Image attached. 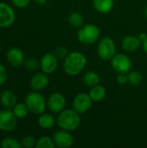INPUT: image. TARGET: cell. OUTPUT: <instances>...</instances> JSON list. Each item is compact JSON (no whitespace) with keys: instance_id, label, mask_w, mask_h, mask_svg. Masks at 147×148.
<instances>
[{"instance_id":"cell-1","label":"cell","mask_w":147,"mask_h":148,"mask_svg":"<svg viewBox=\"0 0 147 148\" xmlns=\"http://www.w3.org/2000/svg\"><path fill=\"white\" fill-rule=\"evenodd\" d=\"M88 63L87 57L80 51H72L64 59L63 69L68 75L75 76L80 75Z\"/></svg>"},{"instance_id":"cell-2","label":"cell","mask_w":147,"mask_h":148,"mask_svg":"<svg viewBox=\"0 0 147 148\" xmlns=\"http://www.w3.org/2000/svg\"><path fill=\"white\" fill-rule=\"evenodd\" d=\"M81 114L77 113L74 108L64 109L57 117V124L61 129L67 130L69 132L76 130L81 125Z\"/></svg>"},{"instance_id":"cell-3","label":"cell","mask_w":147,"mask_h":148,"mask_svg":"<svg viewBox=\"0 0 147 148\" xmlns=\"http://www.w3.org/2000/svg\"><path fill=\"white\" fill-rule=\"evenodd\" d=\"M101 35L98 26L93 23L83 24L77 31V38L79 42L84 45H91L95 43Z\"/></svg>"},{"instance_id":"cell-4","label":"cell","mask_w":147,"mask_h":148,"mask_svg":"<svg viewBox=\"0 0 147 148\" xmlns=\"http://www.w3.org/2000/svg\"><path fill=\"white\" fill-rule=\"evenodd\" d=\"M24 102L27 105L29 113L36 115H40L44 113L47 107V101L44 96L38 91L35 90L26 95Z\"/></svg>"},{"instance_id":"cell-5","label":"cell","mask_w":147,"mask_h":148,"mask_svg":"<svg viewBox=\"0 0 147 148\" xmlns=\"http://www.w3.org/2000/svg\"><path fill=\"white\" fill-rule=\"evenodd\" d=\"M97 54L103 61H110L116 54V44L114 41L108 37L101 38L97 45Z\"/></svg>"},{"instance_id":"cell-6","label":"cell","mask_w":147,"mask_h":148,"mask_svg":"<svg viewBox=\"0 0 147 148\" xmlns=\"http://www.w3.org/2000/svg\"><path fill=\"white\" fill-rule=\"evenodd\" d=\"M110 62L113 69L118 74H127L132 69V61L130 57L124 53H116L114 56L110 60Z\"/></svg>"},{"instance_id":"cell-7","label":"cell","mask_w":147,"mask_h":148,"mask_svg":"<svg viewBox=\"0 0 147 148\" xmlns=\"http://www.w3.org/2000/svg\"><path fill=\"white\" fill-rule=\"evenodd\" d=\"M18 119L14 114L12 109L5 108L0 110V131L11 132L16 129Z\"/></svg>"},{"instance_id":"cell-8","label":"cell","mask_w":147,"mask_h":148,"mask_svg":"<svg viewBox=\"0 0 147 148\" xmlns=\"http://www.w3.org/2000/svg\"><path fill=\"white\" fill-rule=\"evenodd\" d=\"M93 100L91 99L89 94L80 93L77 94L72 102L73 108L80 114H84L88 112L93 105Z\"/></svg>"},{"instance_id":"cell-9","label":"cell","mask_w":147,"mask_h":148,"mask_svg":"<svg viewBox=\"0 0 147 148\" xmlns=\"http://www.w3.org/2000/svg\"><path fill=\"white\" fill-rule=\"evenodd\" d=\"M16 19V13L9 4L0 3V28H8L11 26Z\"/></svg>"},{"instance_id":"cell-10","label":"cell","mask_w":147,"mask_h":148,"mask_svg":"<svg viewBox=\"0 0 147 148\" xmlns=\"http://www.w3.org/2000/svg\"><path fill=\"white\" fill-rule=\"evenodd\" d=\"M58 58L54 53H46L40 60V68L42 72L50 75L55 72L58 68Z\"/></svg>"},{"instance_id":"cell-11","label":"cell","mask_w":147,"mask_h":148,"mask_svg":"<svg viewBox=\"0 0 147 148\" xmlns=\"http://www.w3.org/2000/svg\"><path fill=\"white\" fill-rule=\"evenodd\" d=\"M47 107L52 113H61L66 107L65 96L59 92L51 94L47 101Z\"/></svg>"},{"instance_id":"cell-12","label":"cell","mask_w":147,"mask_h":148,"mask_svg":"<svg viewBox=\"0 0 147 148\" xmlns=\"http://www.w3.org/2000/svg\"><path fill=\"white\" fill-rule=\"evenodd\" d=\"M53 140L55 147L60 148H68L74 144V137L69 131L58 130L53 135Z\"/></svg>"},{"instance_id":"cell-13","label":"cell","mask_w":147,"mask_h":148,"mask_svg":"<svg viewBox=\"0 0 147 148\" xmlns=\"http://www.w3.org/2000/svg\"><path fill=\"white\" fill-rule=\"evenodd\" d=\"M140 47H142V42L138 36H126L121 42V48L126 53H135L140 49Z\"/></svg>"},{"instance_id":"cell-14","label":"cell","mask_w":147,"mask_h":148,"mask_svg":"<svg viewBox=\"0 0 147 148\" xmlns=\"http://www.w3.org/2000/svg\"><path fill=\"white\" fill-rule=\"evenodd\" d=\"M6 60L12 67H20L24 63L25 57L22 49L18 48H10L6 54Z\"/></svg>"},{"instance_id":"cell-15","label":"cell","mask_w":147,"mask_h":148,"mask_svg":"<svg viewBox=\"0 0 147 148\" xmlns=\"http://www.w3.org/2000/svg\"><path fill=\"white\" fill-rule=\"evenodd\" d=\"M49 83V80L48 77V75L41 72V73H36L35 74L29 82L30 87L33 90L35 91H41L43 90L48 87Z\"/></svg>"},{"instance_id":"cell-16","label":"cell","mask_w":147,"mask_h":148,"mask_svg":"<svg viewBox=\"0 0 147 148\" xmlns=\"http://www.w3.org/2000/svg\"><path fill=\"white\" fill-rule=\"evenodd\" d=\"M0 102L4 108L12 109L13 107L17 103L16 95L12 90H4L0 95Z\"/></svg>"},{"instance_id":"cell-17","label":"cell","mask_w":147,"mask_h":148,"mask_svg":"<svg viewBox=\"0 0 147 148\" xmlns=\"http://www.w3.org/2000/svg\"><path fill=\"white\" fill-rule=\"evenodd\" d=\"M93 5L96 11L101 14L110 12L114 5L113 0H93Z\"/></svg>"},{"instance_id":"cell-18","label":"cell","mask_w":147,"mask_h":148,"mask_svg":"<svg viewBox=\"0 0 147 148\" xmlns=\"http://www.w3.org/2000/svg\"><path fill=\"white\" fill-rule=\"evenodd\" d=\"M88 94L94 102H100V101H102L106 98L107 89L104 86L99 84L91 88Z\"/></svg>"},{"instance_id":"cell-19","label":"cell","mask_w":147,"mask_h":148,"mask_svg":"<svg viewBox=\"0 0 147 148\" xmlns=\"http://www.w3.org/2000/svg\"><path fill=\"white\" fill-rule=\"evenodd\" d=\"M55 119L50 114H41L38 118V125L41 128L48 130L52 128L55 124Z\"/></svg>"},{"instance_id":"cell-20","label":"cell","mask_w":147,"mask_h":148,"mask_svg":"<svg viewBox=\"0 0 147 148\" xmlns=\"http://www.w3.org/2000/svg\"><path fill=\"white\" fill-rule=\"evenodd\" d=\"M101 82L100 75L95 71H88L83 76V82L88 88H93L96 85H99Z\"/></svg>"},{"instance_id":"cell-21","label":"cell","mask_w":147,"mask_h":148,"mask_svg":"<svg viewBox=\"0 0 147 148\" xmlns=\"http://www.w3.org/2000/svg\"><path fill=\"white\" fill-rule=\"evenodd\" d=\"M68 23L73 28H76V29L81 28L84 24V17H83V16L81 13L76 12V11L71 12L68 15Z\"/></svg>"},{"instance_id":"cell-22","label":"cell","mask_w":147,"mask_h":148,"mask_svg":"<svg viewBox=\"0 0 147 148\" xmlns=\"http://www.w3.org/2000/svg\"><path fill=\"white\" fill-rule=\"evenodd\" d=\"M12 111L16 117L17 119H23L25 118L28 114L29 113V110L25 104V102H17L12 108Z\"/></svg>"},{"instance_id":"cell-23","label":"cell","mask_w":147,"mask_h":148,"mask_svg":"<svg viewBox=\"0 0 147 148\" xmlns=\"http://www.w3.org/2000/svg\"><path fill=\"white\" fill-rule=\"evenodd\" d=\"M127 78H128V83L133 87H137L140 85L143 80L141 74L138 71H129L127 73Z\"/></svg>"},{"instance_id":"cell-24","label":"cell","mask_w":147,"mask_h":148,"mask_svg":"<svg viewBox=\"0 0 147 148\" xmlns=\"http://www.w3.org/2000/svg\"><path fill=\"white\" fill-rule=\"evenodd\" d=\"M0 147L2 148H21V141H18L16 139L12 137H6L2 140L0 143Z\"/></svg>"},{"instance_id":"cell-25","label":"cell","mask_w":147,"mask_h":148,"mask_svg":"<svg viewBox=\"0 0 147 148\" xmlns=\"http://www.w3.org/2000/svg\"><path fill=\"white\" fill-rule=\"evenodd\" d=\"M55 147L53 138L49 136H42L36 140V148H54Z\"/></svg>"},{"instance_id":"cell-26","label":"cell","mask_w":147,"mask_h":148,"mask_svg":"<svg viewBox=\"0 0 147 148\" xmlns=\"http://www.w3.org/2000/svg\"><path fill=\"white\" fill-rule=\"evenodd\" d=\"M23 65L28 70L34 71V70H36L40 67V62L34 57H29L25 59Z\"/></svg>"},{"instance_id":"cell-27","label":"cell","mask_w":147,"mask_h":148,"mask_svg":"<svg viewBox=\"0 0 147 148\" xmlns=\"http://www.w3.org/2000/svg\"><path fill=\"white\" fill-rule=\"evenodd\" d=\"M54 54L55 55V56H56L59 60H64V59L68 56V55L69 53H68V49H67L65 46H63V45H59V46H57V47L55 49Z\"/></svg>"},{"instance_id":"cell-28","label":"cell","mask_w":147,"mask_h":148,"mask_svg":"<svg viewBox=\"0 0 147 148\" xmlns=\"http://www.w3.org/2000/svg\"><path fill=\"white\" fill-rule=\"evenodd\" d=\"M21 145L22 147L25 148H33L36 147V140L34 137H32L31 135H27L25 137H23L21 140Z\"/></svg>"},{"instance_id":"cell-29","label":"cell","mask_w":147,"mask_h":148,"mask_svg":"<svg viewBox=\"0 0 147 148\" xmlns=\"http://www.w3.org/2000/svg\"><path fill=\"white\" fill-rule=\"evenodd\" d=\"M8 78V72L4 65L0 62V86L4 84Z\"/></svg>"},{"instance_id":"cell-30","label":"cell","mask_w":147,"mask_h":148,"mask_svg":"<svg viewBox=\"0 0 147 148\" xmlns=\"http://www.w3.org/2000/svg\"><path fill=\"white\" fill-rule=\"evenodd\" d=\"M30 1L31 0H11L13 5L16 6V8H20V9L27 7L29 4Z\"/></svg>"},{"instance_id":"cell-31","label":"cell","mask_w":147,"mask_h":148,"mask_svg":"<svg viewBox=\"0 0 147 148\" xmlns=\"http://www.w3.org/2000/svg\"><path fill=\"white\" fill-rule=\"evenodd\" d=\"M117 82L120 85H124L126 83H128V78H127V74L125 73H119L117 75Z\"/></svg>"},{"instance_id":"cell-32","label":"cell","mask_w":147,"mask_h":148,"mask_svg":"<svg viewBox=\"0 0 147 148\" xmlns=\"http://www.w3.org/2000/svg\"><path fill=\"white\" fill-rule=\"evenodd\" d=\"M138 36H139V40H140L141 42H143V41L146 38L147 34L146 33H145V32H141V33H139V34L138 35Z\"/></svg>"},{"instance_id":"cell-33","label":"cell","mask_w":147,"mask_h":148,"mask_svg":"<svg viewBox=\"0 0 147 148\" xmlns=\"http://www.w3.org/2000/svg\"><path fill=\"white\" fill-rule=\"evenodd\" d=\"M142 48H143V50L145 51V53L147 54V36L146 38L142 42Z\"/></svg>"},{"instance_id":"cell-34","label":"cell","mask_w":147,"mask_h":148,"mask_svg":"<svg viewBox=\"0 0 147 148\" xmlns=\"http://www.w3.org/2000/svg\"><path fill=\"white\" fill-rule=\"evenodd\" d=\"M33 2H35L37 4H44L48 0H32Z\"/></svg>"},{"instance_id":"cell-35","label":"cell","mask_w":147,"mask_h":148,"mask_svg":"<svg viewBox=\"0 0 147 148\" xmlns=\"http://www.w3.org/2000/svg\"><path fill=\"white\" fill-rule=\"evenodd\" d=\"M145 16H146V17L147 18V6L146 8L145 9Z\"/></svg>"},{"instance_id":"cell-36","label":"cell","mask_w":147,"mask_h":148,"mask_svg":"<svg viewBox=\"0 0 147 148\" xmlns=\"http://www.w3.org/2000/svg\"><path fill=\"white\" fill-rule=\"evenodd\" d=\"M0 50H1V44H0Z\"/></svg>"},{"instance_id":"cell-37","label":"cell","mask_w":147,"mask_h":148,"mask_svg":"<svg viewBox=\"0 0 147 148\" xmlns=\"http://www.w3.org/2000/svg\"></svg>"}]
</instances>
